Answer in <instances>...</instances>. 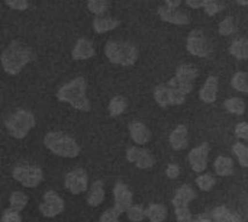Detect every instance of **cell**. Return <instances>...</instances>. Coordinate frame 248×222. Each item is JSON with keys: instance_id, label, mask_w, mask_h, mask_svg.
Instances as JSON below:
<instances>
[{"instance_id": "6da1fadb", "label": "cell", "mask_w": 248, "mask_h": 222, "mask_svg": "<svg viewBox=\"0 0 248 222\" xmlns=\"http://www.w3.org/2000/svg\"><path fill=\"white\" fill-rule=\"evenodd\" d=\"M33 58L35 54L29 45H26L20 39H13L1 52V67L7 74L16 76Z\"/></svg>"}, {"instance_id": "7a4b0ae2", "label": "cell", "mask_w": 248, "mask_h": 222, "mask_svg": "<svg viewBox=\"0 0 248 222\" xmlns=\"http://www.w3.org/2000/svg\"><path fill=\"white\" fill-rule=\"evenodd\" d=\"M57 99L60 102L70 103L80 112H89L92 109V102L87 97V83L84 77H76L62 84L57 92Z\"/></svg>"}, {"instance_id": "3957f363", "label": "cell", "mask_w": 248, "mask_h": 222, "mask_svg": "<svg viewBox=\"0 0 248 222\" xmlns=\"http://www.w3.org/2000/svg\"><path fill=\"white\" fill-rule=\"evenodd\" d=\"M105 55L112 64L129 67L137 63L140 51L137 45L131 41L109 39L105 45Z\"/></svg>"}, {"instance_id": "277c9868", "label": "cell", "mask_w": 248, "mask_h": 222, "mask_svg": "<svg viewBox=\"0 0 248 222\" xmlns=\"http://www.w3.org/2000/svg\"><path fill=\"white\" fill-rule=\"evenodd\" d=\"M44 145L55 156L58 157H64V159H76L81 148L78 145V143L64 134V132H58V131H51L44 137Z\"/></svg>"}, {"instance_id": "5b68a950", "label": "cell", "mask_w": 248, "mask_h": 222, "mask_svg": "<svg viewBox=\"0 0 248 222\" xmlns=\"http://www.w3.org/2000/svg\"><path fill=\"white\" fill-rule=\"evenodd\" d=\"M4 124H6V128H7L9 134L13 138L22 140L35 127L36 119H35V115L31 111H28V109H17L15 113H12L6 119Z\"/></svg>"}, {"instance_id": "8992f818", "label": "cell", "mask_w": 248, "mask_h": 222, "mask_svg": "<svg viewBox=\"0 0 248 222\" xmlns=\"http://www.w3.org/2000/svg\"><path fill=\"white\" fill-rule=\"evenodd\" d=\"M196 198L195 189L190 185H183L177 189V192L173 196V206H174V214L179 222H190L192 214H190V202Z\"/></svg>"}, {"instance_id": "52a82bcc", "label": "cell", "mask_w": 248, "mask_h": 222, "mask_svg": "<svg viewBox=\"0 0 248 222\" xmlns=\"http://www.w3.org/2000/svg\"><path fill=\"white\" fill-rule=\"evenodd\" d=\"M13 179L20 183L23 188H36L44 180V172L38 166L32 164H19L12 172Z\"/></svg>"}, {"instance_id": "ba28073f", "label": "cell", "mask_w": 248, "mask_h": 222, "mask_svg": "<svg viewBox=\"0 0 248 222\" xmlns=\"http://www.w3.org/2000/svg\"><path fill=\"white\" fill-rule=\"evenodd\" d=\"M186 48L193 57H208L212 52V42L203 29H193L186 38Z\"/></svg>"}, {"instance_id": "9c48e42d", "label": "cell", "mask_w": 248, "mask_h": 222, "mask_svg": "<svg viewBox=\"0 0 248 222\" xmlns=\"http://www.w3.org/2000/svg\"><path fill=\"white\" fill-rule=\"evenodd\" d=\"M64 199L54 190H46L39 205V212L45 218H55L64 211Z\"/></svg>"}, {"instance_id": "30bf717a", "label": "cell", "mask_w": 248, "mask_h": 222, "mask_svg": "<svg viewBox=\"0 0 248 222\" xmlns=\"http://www.w3.org/2000/svg\"><path fill=\"white\" fill-rule=\"evenodd\" d=\"M65 189L73 195H81L89 189V176L84 169L78 167L68 172L64 177Z\"/></svg>"}, {"instance_id": "8fae6325", "label": "cell", "mask_w": 248, "mask_h": 222, "mask_svg": "<svg viewBox=\"0 0 248 222\" xmlns=\"http://www.w3.org/2000/svg\"><path fill=\"white\" fill-rule=\"evenodd\" d=\"M126 160L141 170L151 169L155 164V159L151 151L142 148V145H134L126 151Z\"/></svg>"}, {"instance_id": "7c38bea8", "label": "cell", "mask_w": 248, "mask_h": 222, "mask_svg": "<svg viewBox=\"0 0 248 222\" xmlns=\"http://www.w3.org/2000/svg\"><path fill=\"white\" fill-rule=\"evenodd\" d=\"M132 190L122 182H118L113 186V208L119 214H125L134 204Z\"/></svg>"}, {"instance_id": "4fadbf2b", "label": "cell", "mask_w": 248, "mask_h": 222, "mask_svg": "<svg viewBox=\"0 0 248 222\" xmlns=\"http://www.w3.org/2000/svg\"><path fill=\"white\" fill-rule=\"evenodd\" d=\"M157 13H158L160 19L163 22H167V23H171V25L185 26V25H189V22H190L189 15L185 10H182L180 7L163 4V6H160L157 9Z\"/></svg>"}, {"instance_id": "5bb4252c", "label": "cell", "mask_w": 248, "mask_h": 222, "mask_svg": "<svg viewBox=\"0 0 248 222\" xmlns=\"http://www.w3.org/2000/svg\"><path fill=\"white\" fill-rule=\"evenodd\" d=\"M208 157H209V145L202 143L201 145L195 147L189 153V163L193 172L203 173L208 167Z\"/></svg>"}, {"instance_id": "9a60e30c", "label": "cell", "mask_w": 248, "mask_h": 222, "mask_svg": "<svg viewBox=\"0 0 248 222\" xmlns=\"http://www.w3.org/2000/svg\"><path fill=\"white\" fill-rule=\"evenodd\" d=\"M96 54L94 51V45L93 42L87 38V36H81L77 39L73 51H71V57L76 61H83V60H89Z\"/></svg>"}, {"instance_id": "2e32d148", "label": "cell", "mask_w": 248, "mask_h": 222, "mask_svg": "<svg viewBox=\"0 0 248 222\" xmlns=\"http://www.w3.org/2000/svg\"><path fill=\"white\" fill-rule=\"evenodd\" d=\"M129 135L137 145H145L153 138L150 128L144 122H140V121H134L129 124Z\"/></svg>"}, {"instance_id": "e0dca14e", "label": "cell", "mask_w": 248, "mask_h": 222, "mask_svg": "<svg viewBox=\"0 0 248 222\" xmlns=\"http://www.w3.org/2000/svg\"><path fill=\"white\" fill-rule=\"evenodd\" d=\"M169 143H170V145H171V148L174 151L185 150L187 147V144H189V129H187V127L183 125V124L177 125L171 131V134L169 137Z\"/></svg>"}, {"instance_id": "ac0fdd59", "label": "cell", "mask_w": 248, "mask_h": 222, "mask_svg": "<svg viewBox=\"0 0 248 222\" xmlns=\"http://www.w3.org/2000/svg\"><path fill=\"white\" fill-rule=\"evenodd\" d=\"M218 86H219L218 77L217 76H209L205 80L201 90H199L201 100L205 102V103H214L217 100V97H218Z\"/></svg>"}, {"instance_id": "d6986e66", "label": "cell", "mask_w": 248, "mask_h": 222, "mask_svg": "<svg viewBox=\"0 0 248 222\" xmlns=\"http://www.w3.org/2000/svg\"><path fill=\"white\" fill-rule=\"evenodd\" d=\"M121 25V20L110 16L109 13H103V15H97L93 19V29L96 33H106L109 31L116 29Z\"/></svg>"}, {"instance_id": "ffe728a7", "label": "cell", "mask_w": 248, "mask_h": 222, "mask_svg": "<svg viewBox=\"0 0 248 222\" xmlns=\"http://www.w3.org/2000/svg\"><path fill=\"white\" fill-rule=\"evenodd\" d=\"M105 201V185L102 180H94L87 190V204L90 206H99Z\"/></svg>"}, {"instance_id": "44dd1931", "label": "cell", "mask_w": 248, "mask_h": 222, "mask_svg": "<svg viewBox=\"0 0 248 222\" xmlns=\"http://www.w3.org/2000/svg\"><path fill=\"white\" fill-rule=\"evenodd\" d=\"M214 170L221 177L232 176L234 174V160L227 156H219V157H217V160L214 163Z\"/></svg>"}, {"instance_id": "7402d4cb", "label": "cell", "mask_w": 248, "mask_h": 222, "mask_svg": "<svg viewBox=\"0 0 248 222\" xmlns=\"http://www.w3.org/2000/svg\"><path fill=\"white\" fill-rule=\"evenodd\" d=\"M179 80L186 81V83H195V80L199 76V70L198 67H195L193 64H182L177 67L176 74H174Z\"/></svg>"}, {"instance_id": "603a6c76", "label": "cell", "mask_w": 248, "mask_h": 222, "mask_svg": "<svg viewBox=\"0 0 248 222\" xmlns=\"http://www.w3.org/2000/svg\"><path fill=\"white\" fill-rule=\"evenodd\" d=\"M154 99L160 108H169L171 106L170 100V86L169 83H161L154 89Z\"/></svg>"}, {"instance_id": "cb8c5ba5", "label": "cell", "mask_w": 248, "mask_h": 222, "mask_svg": "<svg viewBox=\"0 0 248 222\" xmlns=\"http://www.w3.org/2000/svg\"><path fill=\"white\" fill-rule=\"evenodd\" d=\"M167 218V208L163 204H150L147 206V220L150 222H164Z\"/></svg>"}, {"instance_id": "d4e9b609", "label": "cell", "mask_w": 248, "mask_h": 222, "mask_svg": "<svg viewBox=\"0 0 248 222\" xmlns=\"http://www.w3.org/2000/svg\"><path fill=\"white\" fill-rule=\"evenodd\" d=\"M230 54L237 60H248V39L237 38L230 45Z\"/></svg>"}, {"instance_id": "484cf974", "label": "cell", "mask_w": 248, "mask_h": 222, "mask_svg": "<svg viewBox=\"0 0 248 222\" xmlns=\"http://www.w3.org/2000/svg\"><path fill=\"white\" fill-rule=\"evenodd\" d=\"M225 109L232 113V115H237V116H241L246 113V108H247V103L243 97H237V96H232L230 99L225 100L224 103Z\"/></svg>"}, {"instance_id": "4316f807", "label": "cell", "mask_w": 248, "mask_h": 222, "mask_svg": "<svg viewBox=\"0 0 248 222\" xmlns=\"http://www.w3.org/2000/svg\"><path fill=\"white\" fill-rule=\"evenodd\" d=\"M126 106H128L126 99H125L124 96H121V95H116V96H113V97L110 99V102H109V106H108L109 115H110L112 118L121 116V115L125 112Z\"/></svg>"}, {"instance_id": "83f0119b", "label": "cell", "mask_w": 248, "mask_h": 222, "mask_svg": "<svg viewBox=\"0 0 248 222\" xmlns=\"http://www.w3.org/2000/svg\"><path fill=\"white\" fill-rule=\"evenodd\" d=\"M218 31L222 36H230L234 35L238 31V22L234 16H225L219 25H218Z\"/></svg>"}, {"instance_id": "f1b7e54d", "label": "cell", "mask_w": 248, "mask_h": 222, "mask_svg": "<svg viewBox=\"0 0 248 222\" xmlns=\"http://www.w3.org/2000/svg\"><path fill=\"white\" fill-rule=\"evenodd\" d=\"M28 201H29V198H28V195H26L25 192L16 190V192H13V193L9 196V206H10L12 209H16V211L22 212V211L26 208Z\"/></svg>"}, {"instance_id": "f546056e", "label": "cell", "mask_w": 248, "mask_h": 222, "mask_svg": "<svg viewBox=\"0 0 248 222\" xmlns=\"http://www.w3.org/2000/svg\"><path fill=\"white\" fill-rule=\"evenodd\" d=\"M211 222H241L240 218L234 214H231L227 208H217L212 215Z\"/></svg>"}, {"instance_id": "4dcf8cb0", "label": "cell", "mask_w": 248, "mask_h": 222, "mask_svg": "<svg viewBox=\"0 0 248 222\" xmlns=\"http://www.w3.org/2000/svg\"><path fill=\"white\" fill-rule=\"evenodd\" d=\"M167 83L170 86V100H171V106H180V105H183L186 102L187 95L179 86H176L171 80H169Z\"/></svg>"}, {"instance_id": "1f68e13d", "label": "cell", "mask_w": 248, "mask_h": 222, "mask_svg": "<svg viewBox=\"0 0 248 222\" xmlns=\"http://www.w3.org/2000/svg\"><path fill=\"white\" fill-rule=\"evenodd\" d=\"M86 3H87V9L94 16L108 13L110 7V0H86Z\"/></svg>"}, {"instance_id": "d6a6232c", "label": "cell", "mask_w": 248, "mask_h": 222, "mask_svg": "<svg viewBox=\"0 0 248 222\" xmlns=\"http://www.w3.org/2000/svg\"><path fill=\"white\" fill-rule=\"evenodd\" d=\"M231 86L240 92V93H248V74L244 71H238L231 79Z\"/></svg>"}, {"instance_id": "836d02e7", "label": "cell", "mask_w": 248, "mask_h": 222, "mask_svg": "<svg viewBox=\"0 0 248 222\" xmlns=\"http://www.w3.org/2000/svg\"><path fill=\"white\" fill-rule=\"evenodd\" d=\"M232 153L243 167H248V145L244 143H235L232 145Z\"/></svg>"}, {"instance_id": "e575fe53", "label": "cell", "mask_w": 248, "mask_h": 222, "mask_svg": "<svg viewBox=\"0 0 248 222\" xmlns=\"http://www.w3.org/2000/svg\"><path fill=\"white\" fill-rule=\"evenodd\" d=\"M126 217L131 222H142L147 218V209H144L141 205H132L126 211Z\"/></svg>"}, {"instance_id": "d590c367", "label": "cell", "mask_w": 248, "mask_h": 222, "mask_svg": "<svg viewBox=\"0 0 248 222\" xmlns=\"http://www.w3.org/2000/svg\"><path fill=\"white\" fill-rule=\"evenodd\" d=\"M215 183H217L215 177H214L212 174H209V173H203V174L198 176V179H196V185H198V188H199L202 192H209V190H212V188L215 186Z\"/></svg>"}, {"instance_id": "8d00e7d4", "label": "cell", "mask_w": 248, "mask_h": 222, "mask_svg": "<svg viewBox=\"0 0 248 222\" xmlns=\"http://www.w3.org/2000/svg\"><path fill=\"white\" fill-rule=\"evenodd\" d=\"M224 3L222 0H206L205 1V6H203V10L208 16H215L218 15L221 10H224Z\"/></svg>"}, {"instance_id": "74e56055", "label": "cell", "mask_w": 248, "mask_h": 222, "mask_svg": "<svg viewBox=\"0 0 248 222\" xmlns=\"http://www.w3.org/2000/svg\"><path fill=\"white\" fill-rule=\"evenodd\" d=\"M1 222H22L20 212L16 209H12L10 206L3 211L1 214Z\"/></svg>"}, {"instance_id": "f35d334b", "label": "cell", "mask_w": 248, "mask_h": 222, "mask_svg": "<svg viewBox=\"0 0 248 222\" xmlns=\"http://www.w3.org/2000/svg\"><path fill=\"white\" fill-rule=\"evenodd\" d=\"M119 212L112 206V208H109V209H106L102 215H100V220L99 222H121L119 220Z\"/></svg>"}, {"instance_id": "ab89813d", "label": "cell", "mask_w": 248, "mask_h": 222, "mask_svg": "<svg viewBox=\"0 0 248 222\" xmlns=\"http://www.w3.org/2000/svg\"><path fill=\"white\" fill-rule=\"evenodd\" d=\"M235 137L244 143H248V122H240L235 127Z\"/></svg>"}, {"instance_id": "60d3db41", "label": "cell", "mask_w": 248, "mask_h": 222, "mask_svg": "<svg viewBox=\"0 0 248 222\" xmlns=\"http://www.w3.org/2000/svg\"><path fill=\"white\" fill-rule=\"evenodd\" d=\"M4 1L13 10H26L29 6V0H4Z\"/></svg>"}, {"instance_id": "b9f144b4", "label": "cell", "mask_w": 248, "mask_h": 222, "mask_svg": "<svg viewBox=\"0 0 248 222\" xmlns=\"http://www.w3.org/2000/svg\"><path fill=\"white\" fill-rule=\"evenodd\" d=\"M166 176L170 179V180H174L180 176V167L176 164V163H170L167 167H166Z\"/></svg>"}, {"instance_id": "7bdbcfd3", "label": "cell", "mask_w": 248, "mask_h": 222, "mask_svg": "<svg viewBox=\"0 0 248 222\" xmlns=\"http://www.w3.org/2000/svg\"><path fill=\"white\" fill-rule=\"evenodd\" d=\"M190 9H203L206 0H185Z\"/></svg>"}, {"instance_id": "ee69618b", "label": "cell", "mask_w": 248, "mask_h": 222, "mask_svg": "<svg viewBox=\"0 0 248 222\" xmlns=\"http://www.w3.org/2000/svg\"><path fill=\"white\" fill-rule=\"evenodd\" d=\"M190 222H211V217H206V215H201L195 220H192Z\"/></svg>"}, {"instance_id": "f6af8a7d", "label": "cell", "mask_w": 248, "mask_h": 222, "mask_svg": "<svg viewBox=\"0 0 248 222\" xmlns=\"http://www.w3.org/2000/svg\"><path fill=\"white\" fill-rule=\"evenodd\" d=\"M182 1H183V0H166V4H169V6H174V7H179V6L182 4Z\"/></svg>"}, {"instance_id": "bcb514c9", "label": "cell", "mask_w": 248, "mask_h": 222, "mask_svg": "<svg viewBox=\"0 0 248 222\" xmlns=\"http://www.w3.org/2000/svg\"><path fill=\"white\" fill-rule=\"evenodd\" d=\"M237 3L240 6H248V0H237Z\"/></svg>"}, {"instance_id": "7dc6e473", "label": "cell", "mask_w": 248, "mask_h": 222, "mask_svg": "<svg viewBox=\"0 0 248 222\" xmlns=\"http://www.w3.org/2000/svg\"><path fill=\"white\" fill-rule=\"evenodd\" d=\"M247 39H248V38H247Z\"/></svg>"}]
</instances>
